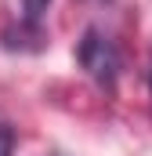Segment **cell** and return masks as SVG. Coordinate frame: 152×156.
Instances as JSON below:
<instances>
[{"mask_svg":"<svg viewBox=\"0 0 152 156\" xmlns=\"http://www.w3.org/2000/svg\"><path fill=\"white\" fill-rule=\"evenodd\" d=\"M149 91H152V58H149Z\"/></svg>","mask_w":152,"mask_h":156,"instance_id":"277c9868","label":"cell"},{"mask_svg":"<svg viewBox=\"0 0 152 156\" xmlns=\"http://www.w3.org/2000/svg\"><path fill=\"white\" fill-rule=\"evenodd\" d=\"M22 7H26V18L29 22H40V15L51 7V0H22Z\"/></svg>","mask_w":152,"mask_h":156,"instance_id":"7a4b0ae2","label":"cell"},{"mask_svg":"<svg viewBox=\"0 0 152 156\" xmlns=\"http://www.w3.org/2000/svg\"><path fill=\"white\" fill-rule=\"evenodd\" d=\"M76 58H80V66L87 69V76L94 80V83H102V87H112L116 76H119V51H116V44L102 29H87L83 40H80V47H76Z\"/></svg>","mask_w":152,"mask_h":156,"instance_id":"6da1fadb","label":"cell"},{"mask_svg":"<svg viewBox=\"0 0 152 156\" xmlns=\"http://www.w3.org/2000/svg\"><path fill=\"white\" fill-rule=\"evenodd\" d=\"M15 153V131L7 123H0V156H11Z\"/></svg>","mask_w":152,"mask_h":156,"instance_id":"3957f363","label":"cell"}]
</instances>
